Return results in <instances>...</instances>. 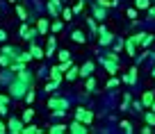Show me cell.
I'll return each instance as SVG.
<instances>
[{"instance_id": "cell-1", "label": "cell", "mask_w": 155, "mask_h": 134, "mask_svg": "<svg viewBox=\"0 0 155 134\" xmlns=\"http://www.w3.org/2000/svg\"><path fill=\"white\" fill-rule=\"evenodd\" d=\"M30 86H34V84H30V82H25L23 77L16 75V80L9 82V96L14 98V100H18V98H25V93L30 91Z\"/></svg>"}, {"instance_id": "cell-2", "label": "cell", "mask_w": 155, "mask_h": 134, "mask_svg": "<svg viewBox=\"0 0 155 134\" xmlns=\"http://www.w3.org/2000/svg\"><path fill=\"white\" fill-rule=\"evenodd\" d=\"M48 109L53 111V114H57V116H64L66 109H68V100L62 98V96H50L48 98Z\"/></svg>"}, {"instance_id": "cell-3", "label": "cell", "mask_w": 155, "mask_h": 134, "mask_svg": "<svg viewBox=\"0 0 155 134\" xmlns=\"http://www.w3.org/2000/svg\"><path fill=\"white\" fill-rule=\"evenodd\" d=\"M132 41L137 43V48H146V46L153 43V34L150 32H137L135 37H132Z\"/></svg>"}, {"instance_id": "cell-4", "label": "cell", "mask_w": 155, "mask_h": 134, "mask_svg": "<svg viewBox=\"0 0 155 134\" xmlns=\"http://www.w3.org/2000/svg\"><path fill=\"white\" fill-rule=\"evenodd\" d=\"M98 43H101V46H112V43H114V37H112V32L105 25L98 27Z\"/></svg>"}, {"instance_id": "cell-5", "label": "cell", "mask_w": 155, "mask_h": 134, "mask_svg": "<svg viewBox=\"0 0 155 134\" xmlns=\"http://www.w3.org/2000/svg\"><path fill=\"white\" fill-rule=\"evenodd\" d=\"M23 127H25V123H23V118H9L7 120V132H12V134H23Z\"/></svg>"}, {"instance_id": "cell-6", "label": "cell", "mask_w": 155, "mask_h": 134, "mask_svg": "<svg viewBox=\"0 0 155 134\" xmlns=\"http://www.w3.org/2000/svg\"><path fill=\"white\" fill-rule=\"evenodd\" d=\"M75 120H80V123H84V125H91L94 114L89 109H84V107H78L75 109Z\"/></svg>"}, {"instance_id": "cell-7", "label": "cell", "mask_w": 155, "mask_h": 134, "mask_svg": "<svg viewBox=\"0 0 155 134\" xmlns=\"http://www.w3.org/2000/svg\"><path fill=\"white\" fill-rule=\"evenodd\" d=\"M37 34H39V30H37V27H34V30H30V25H28V23H23V25H21V37H23L25 41H30V43H32Z\"/></svg>"}, {"instance_id": "cell-8", "label": "cell", "mask_w": 155, "mask_h": 134, "mask_svg": "<svg viewBox=\"0 0 155 134\" xmlns=\"http://www.w3.org/2000/svg\"><path fill=\"white\" fill-rule=\"evenodd\" d=\"M68 132H73V134H87L89 129H87V125H84V123L73 120V123H68Z\"/></svg>"}, {"instance_id": "cell-9", "label": "cell", "mask_w": 155, "mask_h": 134, "mask_svg": "<svg viewBox=\"0 0 155 134\" xmlns=\"http://www.w3.org/2000/svg\"><path fill=\"white\" fill-rule=\"evenodd\" d=\"M101 64L105 66V71L110 73V75H116V71H119V66H121V64H116V62H110V59H105V57H101Z\"/></svg>"}, {"instance_id": "cell-10", "label": "cell", "mask_w": 155, "mask_h": 134, "mask_svg": "<svg viewBox=\"0 0 155 134\" xmlns=\"http://www.w3.org/2000/svg\"><path fill=\"white\" fill-rule=\"evenodd\" d=\"M91 11H94V18H96V21H105L107 18V9H105V7H101V5H94Z\"/></svg>"}, {"instance_id": "cell-11", "label": "cell", "mask_w": 155, "mask_h": 134, "mask_svg": "<svg viewBox=\"0 0 155 134\" xmlns=\"http://www.w3.org/2000/svg\"><path fill=\"white\" fill-rule=\"evenodd\" d=\"M48 14H50V16H55V18H57V16L62 14V7H59V0H50V2H48Z\"/></svg>"}, {"instance_id": "cell-12", "label": "cell", "mask_w": 155, "mask_h": 134, "mask_svg": "<svg viewBox=\"0 0 155 134\" xmlns=\"http://www.w3.org/2000/svg\"><path fill=\"white\" fill-rule=\"evenodd\" d=\"M78 77H80V68L78 66H71L66 73H64V80H68V82H75Z\"/></svg>"}, {"instance_id": "cell-13", "label": "cell", "mask_w": 155, "mask_h": 134, "mask_svg": "<svg viewBox=\"0 0 155 134\" xmlns=\"http://www.w3.org/2000/svg\"><path fill=\"white\" fill-rule=\"evenodd\" d=\"M94 68H96V64H94V62H84L82 66H80V75H82V77H89V75L94 73Z\"/></svg>"}, {"instance_id": "cell-14", "label": "cell", "mask_w": 155, "mask_h": 134, "mask_svg": "<svg viewBox=\"0 0 155 134\" xmlns=\"http://www.w3.org/2000/svg\"><path fill=\"white\" fill-rule=\"evenodd\" d=\"M30 53H32L34 59H44V57H46V50H44V48H39L37 43H30Z\"/></svg>"}, {"instance_id": "cell-15", "label": "cell", "mask_w": 155, "mask_h": 134, "mask_svg": "<svg viewBox=\"0 0 155 134\" xmlns=\"http://www.w3.org/2000/svg\"><path fill=\"white\" fill-rule=\"evenodd\" d=\"M123 46H126V53L130 55V57H135V55H137V43L132 41V37L126 39V41H123Z\"/></svg>"}, {"instance_id": "cell-16", "label": "cell", "mask_w": 155, "mask_h": 134, "mask_svg": "<svg viewBox=\"0 0 155 134\" xmlns=\"http://www.w3.org/2000/svg\"><path fill=\"white\" fill-rule=\"evenodd\" d=\"M55 48H57V39L50 37V39H48V43H46V57H53Z\"/></svg>"}, {"instance_id": "cell-17", "label": "cell", "mask_w": 155, "mask_h": 134, "mask_svg": "<svg viewBox=\"0 0 155 134\" xmlns=\"http://www.w3.org/2000/svg\"><path fill=\"white\" fill-rule=\"evenodd\" d=\"M50 80H55V82H59V84H62L64 73L59 71V66H53V68H50Z\"/></svg>"}, {"instance_id": "cell-18", "label": "cell", "mask_w": 155, "mask_h": 134, "mask_svg": "<svg viewBox=\"0 0 155 134\" xmlns=\"http://www.w3.org/2000/svg\"><path fill=\"white\" fill-rule=\"evenodd\" d=\"M123 82H126V84H135V82H137V66H132L130 73L123 75Z\"/></svg>"}, {"instance_id": "cell-19", "label": "cell", "mask_w": 155, "mask_h": 134, "mask_svg": "<svg viewBox=\"0 0 155 134\" xmlns=\"http://www.w3.org/2000/svg\"><path fill=\"white\" fill-rule=\"evenodd\" d=\"M153 100H155V91H146L144 96H141V105H144V107H150Z\"/></svg>"}, {"instance_id": "cell-20", "label": "cell", "mask_w": 155, "mask_h": 134, "mask_svg": "<svg viewBox=\"0 0 155 134\" xmlns=\"http://www.w3.org/2000/svg\"><path fill=\"white\" fill-rule=\"evenodd\" d=\"M48 132H50V134H64V132H68V125H62V123L50 125V127H48Z\"/></svg>"}, {"instance_id": "cell-21", "label": "cell", "mask_w": 155, "mask_h": 134, "mask_svg": "<svg viewBox=\"0 0 155 134\" xmlns=\"http://www.w3.org/2000/svg\"><path fill=\"white\" fill-rule=\"evenodd\" d=\"M48 27H50V23H48L46 18H39V21H37V30H39V34H46V32H48Z\"/></svg>"}, {"instance_id": "cell-22", "label": "cell", "mask_w": 155, "mask_h": 134, "mask_svg": "<svg viewBox=\"0 0 155 134\" xmlns=\"http://www.w3.org/2000/svg\"><path fill=\"white\" fill-rule=\"evenodd\" d=\"M71 39H73L75 43H87V37H84V32H82V30H75V32L71 34Z\"/></svg>"}, {"instance_id": "cell-23", "label": "cell", "mask_w": 155, "mask_h": 134, "mask_svg": "<svg viewBox=\"0 0 155 134\" xmlns=\"http://www.w3.org/2000/svg\"><path fill=\"white\" fill-rule=\"evenodd\" d=\"M39 132H44V129H39L34 123H25V127H23V134H39Z\"/></svg>"}, {"instance_id": "cell-24", "label": "cell", "mask_w": 155, "mask_h": 134, "mask_svg": "<svg viewBox=\"0 0 155 134\" xmlns=\"http://www.w3.org/2000/svg\"><path fill=\"white\" fill-rule=\"evenodd\" d=\"M9 71H12V73H21V71H25V62H12V64H9Z\"/></svg>"}, {"instance_id": "cell-25", "label": "cell", "mask_w": 155, "mask_h": 134, "mask_svg": "<svg viewBox=\"0 0 155 134\" xmlns=\"http://www.w3.org/2000/svg\"><path fill=\"white\" fill-rule=\"evenodd\" d=\"M21 118H23V123H32V118H34V109H32V107H28V109L23 111V116H21Z\"/></svg>"}, {"instance_id": "cell-26", "label": "cell", "mask_w": 155, "mask_h": 134, "mask_svg": "<svg viewBox=\"0 0 155 134\" xmlns=\"http://www.w3.org/2000/svg\"><path fill=\"white\" fill-rule=\"evenodd\" d=\"M87 25H89V32H91V37H98V25H96V18H87Z\"/></svg>"}, {"instance_id": "cell-27", "label": "cell", "mask_w": 155, "mask_h": 134, "mask_svg": "<svg viewBox=\"0 0 155 134\" xmlns=\"http://www.w3.org/2000/svg\"><path fill=\"white\" fill-rule=\"evenodd\" d=\"M14 62V59L9 57V55H5V53H0V66L2 68H9V64Z\"/></svg>"}, {"instance_id": "cell-28", "label": "cell", "mask_w": 155, "mask_h": 134, "mask_svg": "<svg viewBox=\"0 0 155 134\" xmlns=\"http://www.w3.org/2000/svg\"><path fill=\"white\" fill-rule=\"evenodd\" d=\"M84 89H87L89 93L96 89V77H94V75H89V77H87V82H84Z\"/></svg>"}, {"instance_id": "cell-29", "label": "cell", "mask_w": 155, "mask_h": 134, "mask_svg": "<svg viewBox=\"0 0 155 134\" xmlns=\"http://www.w3.org/2000/svg\"><path fill=\"white\" fill-rule=\"evenodd\" d=\"M135 7H137V9H144V11H148V7H150V0H135Z\"/></svg>"}, {"instance_id": "cell-30", "label": "cell", "mask_w": 155, "mask_h": 134, "mask_svg": "<svg viewBox=\"0 0 155 134\" xmlns=\"http://www.w3.org/2000/svg\"><path fill=\"white\" fill-rule=\"evenodd\" d=\"M34 100H37V93H34V86H30V91L25 93V102H28V105H32Z\"/></svg>"}, {"instance_id": "cell-31", "label": "cell", "mask_w": 155, "mask_h": 134, "mask_svg": "<svg viewBox=\"0 0 155 134\" xmlns=\"http://www.w3.org/2000/svg\"><path fill=\"white\" fill-rule=\"evenodd\" d=\"M96 5H101V7H105V9H112V7H116V0H98Z\"/></svg>"}, {"instance_id": "cell-32", "label": "cell", "mask_w": 155, "mask_h": 134, "mask_svg": "<svg viewBox=\"0 0 155 134\" xmlns=\"http://www.w3.org/2000/svg\"><path fill=\"white\" fill-rule=\"evenodd\" d=\"M16 14H18V18H21V21H28V11H25V7L16 5Z\"/></svg>"}, {"instance_id": "cell-33", "label": "cell", "mask_w": 155, "mask_h": 134, "mask_svg": "<svg viewBox=\"0 0 155 134\" xmlns=\"http://www.w3.org/2000/svg\"><path fill=\"white\" fill-rule=\"evenodd\" d=\"M130 105H132V98H130V93H126V96H123V102H121V109L126 111Z\"/></svg>"}, {"instance_id": "cell-34", "label": "cell", "mask_w": 155, "mask_h": 134, "mask_svg": "<svg viewBox=\"0 0 155 134\" xmlns=\"http://www.w3.org/2000/svg\"><path fill=\"white\" fill-rule=\"evenodd\" d=\"M59 62H71V53H68V50H59Z\"/></svg>"}, {"instance_id": "cell-35", "label": "cell", "mask_w": 155, "mask_h": 134, "mask_svg": "<svg viewBox=\"0 0 155 134\" xmlns=\"http://www.w3.org/2000/svg\"><path fill=\"white\" fill-rule=\"evenodd\" d=\"M121 129L126 134H132V125H130V120H121Z\"/></svg>"}, {"instance_id": "cell-36", "label": "cell", "mask_w": 155, "mask_h": 134, "mask_svg": "<svg viewBox=\"0 0 155 134\" xmlns=\"http://www.w3.org/2000/svg\"><path fill=\"white\" fill-rule=\"evenodd\" d=\"M59 86V82H55V80H50L48 84H46V93H50V91H55V89H57Z\"/></svg>"}, {"instance_id": "cell-37", "label": "cell", "mask_w": 155, "mask_h": 134, "mask_svg": "<svg viewBox=\"0 0 155 134\" xmlns=\"http://www.w3.org/2000/svg\"><path fill=\"white\" fill-rule=\"evenodd\" d=\"M146 123L155 127V111H148V114H146Z\"/></svg>"}, {"instance_id": "cell-38", "label": "cell", "mask_w": 155, "mask_h": 134, "mask_svg": "<svg viewBox=\"0 0 155 134\" xmlns=\"http://www.w3.org/2000/svg\"><path fill=\"white\" fill-rule=\"evenodd\" d=\"M119 77H110V82H107V89H114V86H119Z\"/></svg>"}, {"instance_id": "cell-39", "label": "cell", "mask_w": 155, "mask_h": 134, "mask_svg": "<svg viewBox=\"0 0 155 134\" xmlns=\"http://www.w3.org/2000/svg\"><path fill=\"white\" fill-rule=\"evenodd\" d=\"M82 7H84V0L75 2V7H73V14H80V11H82Z\"/></svg>"}, {"instance_id": "cell-40", "label": "cell", "mask_w": 155, "mask_h": 134, "mask_svg": "<svg viewBox=\"0 0 155 134\" xmlns=\"http://www.w3.org/2000/svg\"><path fill=\"white\" fill-rule=\"evenodd\" d=\"M7 114H9V105L0 102V116H7Z\"/></svg>"}, {"instance_id": "cell-41", "label": "cell", "mask_w": 155, "mask_h": 134, "mask_svg": "<svg viewBox=\"0 0 155 134\" xmlns=\"http://www.w3.org/2000/svg\"><path fill=\"white\" fill-rule=\"evenodd\" d=\"M62 16H64V21H71L73 18V9H62Z\"/></svg>"}, {"instance_id": "cell-42", "label": "cell", "mask_w": 155, "mask_h": 134, "mask_svg": "<svg viewBox=\"0 0 155 134\" xmlns=\"http://www.w3.org/2000/svg\"><path fill=\"white\" fill-rule=\"evenodd\" d=\"M50 30H53V32H59V30H62V21H53Z\"/></svg>"}, {"instance_id": "cell-43", "label": "cell", "mask_w": 155, "mask_h": 134, "mask_svg": "<svg viewBox=\"0 0 155 134\" xmlns=\"http://www.w3.org/2000/svg\"><path fill=\"white\" fill-rule=\"evenodd\" d=\"M105 59H110V62H116V64H119V55H116V53H107Z\"/></svg>"}, {"instance_id": "cell-44", "label": "cell", "mask_w": 155, "mask_h": 134, "mask_svg": "<svg viewBox=\"0 0 155 134\" xmlns=\"http://www.w3.org/2000/svg\"><path fill=\"white\" fill-rule=\"evenodd\" d=\"M141 107H144V105H141V102H137V100H135V102H132V109H135V111H137V114H141Z\"/></svg>"}, {"instance_id": "cell-45", "label": "cell", "mask_w": 155, "mask_h": 134, "mask_svg": "<svg viewBox=\"0 0 155 134\" xmlns=\"http://www.w3.org/2000/svg\"><path fill=\"white\" fill-rule=\"evenodd\" d=\"M12 96H5V93H0V102H5V105H9Z\"/></svg>"}, {"instance_id": "cell-46", "label": "cell", "mask_w": 155, "mask_h": 134, "mask_svg": "<svg viewBox=\"0 0 155 134\" xmlns=\"http://www.w3.org/2000/svg\"><path fill=\"white\" fill-rule=\"evenodd\" d=\"M128 18H132V21L137 18V7H135V9H128Z\"/></svg>"}, {"instance_id": "cell-47", "label": "cell", "mask_w": 155, "mask_h": 134, "mask_svg": "<svg viewBox=\"0 0 155 134\" xmlns=\"http://www.w3.org/2000/svg\"><path fill=\"white\" fill-rule=\"evenodd\" d=\"M141 132H144V134H150V132H153V125H144V127H141Z\"/></svg>"}, {"instance_id": "cell-48", "label": "cell", "mask_w": 155, "mask_h": 134, "mask_svg": "<svg viewBox=\"0 0 155 134\" xmlns=\"http://www.w3.org/2000/svg\"><path fill=\"white\" fill-rule=\"evenodd\" d=\"M148 16H150V18H155V5L148 7Z\"/></svg>"}, {"instance_id": "cell-49", "label": "cell", "mask_w": 155, "mask_h": 134, "mask_svg": "<svg viewBox=\"0 0 155 134\" xmlns=\"http://www.w3.org/2000/svg\"><path fill=\"white\" fill-rule=\"evenodd\" d=\"M7 132V123H2V120H0V134H5Z\"/></svg>"}, {"instance_id": "cell-50", "label": "cell", "mask_w": 155, "mask_h": 134, "mask_svg": "<svg viewBox=\"0 0 155 134\" xmlns=\"http://www.w3.org/2000/svg\"><path fill=\"white\" fill-rule=\"evenodd\" d=\"M5 39H7V32H5V30H0V43L5 41Z\"/></svg>"}, {"instance_id": "cell-51", "label": "cell", "mask_w": 155, "mask_h": 134, "mask_svg": "<svg viewBox=\"0 0 155 134\" xmlns=\"http://www.w3.org/2000/svg\"><path fill=\"white\" fill-rule=\"evenodd\" d=\"M150 109H153V111H155V100H153V105H150Z\"/></svg>"}, {"instance_id": "cell-52", "label": "cell", "mask_w": 155, "mask_h": 134, "mask_svg": "<svg viewBox=\"0 0 155 134\" xmlns=\"http://www.w3.org/2000/svg\"><path fill=\"white\" fill-rule=\"evenodd\" d=\"M9 2H12V5H16V0H9Z\"/></svg>"}, {"instance_id": "cell-53", "label": "cell", "mask_w": 155, "mask_h": 134, "mask_svg": "<svg viewBox=\"0 0 155 134\" xmlns=\"http://www.w3.org/2000/svg\"><path fill=\"white\" fill-rule=\"evenodd\" d=\"M153 75H155V68H153Z\"/></svg>"}, {"instance_id": "cell-54", "label": "cell", "mask_w": 155, "mask_h": 134, "mask_svg": "<svg viewBox=\"0 0 155 134\" xmlns=\"http://www.w3.org/2000/svg\"><path fill=\"white\" fill-rule=\"evenodd\" d=\"M59 2H62V0H59Z\"/></svg>"}]
</instances>
